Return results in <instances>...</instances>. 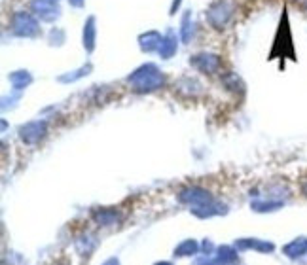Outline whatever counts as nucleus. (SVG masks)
<instances>
[{
    "label": "nucleus",
    "mask_w": 307,
    "mask_h": 265,
    "mask_svg": "<svg viewBox=\"0 0 307 265\" xmlns=\"http://www.w3.org/2000/svg\"><path fill=\"white\" fill-rule=\"evenodd\" d=\"M195 250H197V244H195L193 241H186L182 246L176 248V254H178V256H190V254H193Z\"/></svg>",
    "instance_id": "2"
},
{
    "label": "nucleus",
    "mask_w": 307,
    "mask_h": 265,
    "mask_svg": "<svg viewBox=\"0 0 307 265\" xmlns=\"http://www.w3.org/2000/svg\"><path fill=\"white\" fill-rule=\"evenodd\" d=\"M44 129H46L44 123L34 121V123H29L27 127L21 129V137H23V140H27V142H34V140H38L44 135Z\"/></svg>",
    "instance_id": "1"
},
{
    "label": "nucleus",
    "mask_w": 307,
    "mask_h": 265,
    "mask_svg": "<svg viewBox=\"0 0 307 265\" xmlns=\"http://www.w3.org/2000/svg\"><path fill=\"white\" fill-rule=\"evenodd\" d=\"M104 265H118V262H116V260H108V262H106Z\"/></svg>",
    "instance_id": "3"
},
{
    "label": "nucleus",
    "mask_w": 307,
    "mask_h": 265,
    "mask_svg": "<svg viewBox=\"0 0 307 265\" xmlns=\"http://www.w3.org/2000/svg\"><path fill=\"white\" fill-rule=\"evenodd\" d=\"M158 265H171V264H158Z\"/></svg>",
    "instance_id": "4"
}]
</instances>
